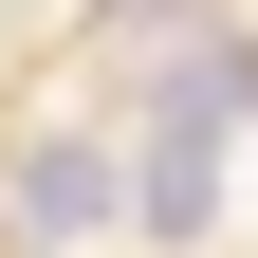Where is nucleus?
<instances>
[{"label":"nucleus","instance_id":"nucleus-1","mask_svg":"<svg viewBox=\"0 0 258 258\" xmlns=\"http://www.w3.org/2000/svg\"><path fill=\"white\" fill-rule=\"evenodd\" d=\"M221 111H240L221 55L148 111V148H129V240H203V221H221Z\"/></svg>","mask_w":258,"mask_h":258},{"label":"nucleus","instance_id":"nucleus-2","mask_svg":"<svg viewBox=\"0 0 258 258\" xmlns=\"http://www.w3.org/2000/svg\"><path fill=\"white\" fill-rule=\"evenodd\" d=\"M111 221H129V148L37 129V148H19V240H37V258H74V240H111Z\"/></svg>","mask_w":258,"mask_h":258}]
</instances>
